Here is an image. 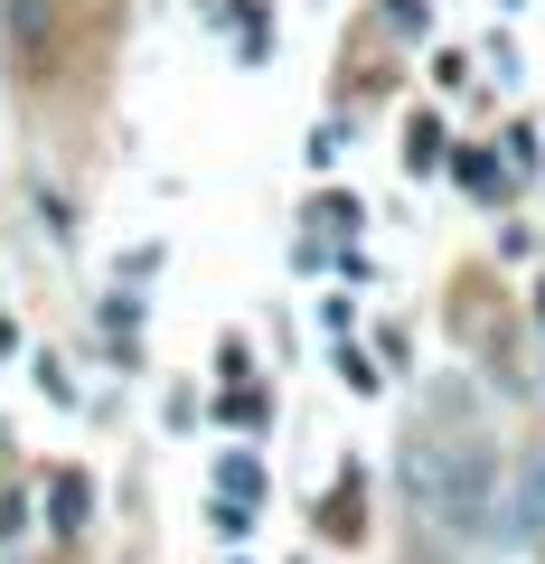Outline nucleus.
I'll use <instances>...</instances> for the list:
<instances>
[]
</instances>
